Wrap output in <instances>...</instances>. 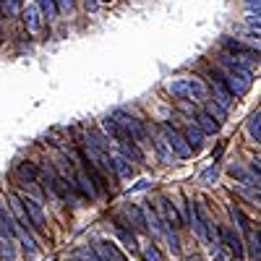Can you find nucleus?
I'll use <instances>...</instances> for the list:
<instances>
[{
    "label": "nucleus",
    "instance_id": "3",
    "mask_svg": "<svg viewBox=\"0 0 261 261\" xmlns=\"http://www.w3.org/2000/svg\"><path fill=\"white\" fill-rule=\"evenodd\" d=\"M110 118L118 123V128L125 134V139H128V141H134L136 146L144 144V141H149V130H146V125H144L139 118L128 115V113H123V110H115Z\"/></svg>",
    "mask_w": 261,
    "mask_h": 261
},
{
    "label": "nucleus",
    "instance_id": "10",
    "mask_svg": "<svg viewBox=\"0 0 261 261\" xmlns=\"http://www.w3.org/2000/svg\"><path fill=\"white\" fill-rule=\"evenodd\" d=\"M13 232H16L13 214H11V209H6V204H0V235H3L6 241H11Z\"/></svg>",
    "mask_w": 261,
    "mask_h": 261
},
{
    "label": "nucleus",
    "instance_id": "21",
    "mask_svg": "<svg viewBox=\"0 0 261 261\" xmlns=\"http://www.w3.org/2000/svg\"><path fill=\"white\" fill-rule=\"evenodd\" d=\"M37 11L42 16H47L50 21L58 18V6H55V0H37Z\"/></svg>",
    "mask_w": 261,
    "mask_h": 261
},
{
    "label": "nucleus",
    "instance_id": "24",
    "mask_svg": "<svg viewBox=\"0 0 261 261\" xmlns=\"http://www.w3.org/2000/svg\"><path fill=\"white\" fill-rule=\"evenodd\" d=\"M248 251H251V261H261V248H258V227L256 232H248Z\"/></svg>",
    "mask_w": 261,
    "mask_h": 261
},
{
    "label": "nucleus",
    "instance_id": "12",
    "mask_svg": "<svg viewBox=\"0 0 261 261\" xmlns=\"http://www.w3.org/2000/svg\"><path fill=\"white\" fill-rule=\"evenodd\" d=\"M115 232H118V238H120V241H123L130 251H136V248H139V246H136V232L130 230V227H125L123 220H115Z\"/></svg>",
    "mask_w": 261,
    "mask_h": 261
},
{
    "label": "nucleus",
    "instance_id": "32",
    "mask_svg": "<svg viewBox=\"0 0 261 261\" xmlns=\"http://www.w3.org/2000/svg\"><path fill=\"white\" fill-rule=\"evenodd\" d=\"M188 261H201V258H188Z\"/></svg>",
    "mask_w": 261,
    "mask_h": 261
},
{
    "label": "nucleus",
    "instance_id": "14",
    "mask_svg": "<svg viewBox=\"0 0 261 261\" xmlns=\"http://www.w3.org/2000/svg\"><path fill=\"white\" fill-rule=\"evenodd\" d=\"M110 162H113V172L115 175H120V178H134V165H130L128 160H123L120 154L118 157H110Z\"/></svg>",
    "mask_w": 261,
    "mask_h": 261
},
{
    "label": "nucleus",
    "instance_id": "11",
    "mask_svg": "<svg viewBox=\"0 0 261 261\" xmlns=\"http://www.w3.org/2000/svg\"><path fill=\"white\" fill-rule=\"evenodd\" d=\"M125 217H128V222L134 225V232H146V222H144V212L136 206V204H128L125 209Z\"/></svg>",
    "mask_w": 261,
    "mask_h": 261
},
{
    "label": "nucleus",
    "instance_id": "9",
    "mask_svg": "<svg viewBox=\"0 0 261 261\" xmlns=\"http://www.w3.org/2000/svg\"><path fill=\"white\" fill-rule=\"evenodd\" d=\"M94 251H97V258H99V261H128V258L118 251V246H115L113 241H99V243L94 246Z\"/></svg>",
    "mask_w": 261,
    "mask_h": 261
},
{
    "label": "nucleus",
    "instance_id": "29",
    "mask_svg": "<svg viewBox=\"0 0 261 261\" xmlns=\"http://www.w3.org/2000/svg\"><path fill=\"white\" fill-rule=\"evenodd\" d=\"M55 6H58V11L63 8V11H71L73 8V0H55Z\"/></svg>",
    "mask_w": 261,
    "mask_h": 261
},
{
    "label": "nucleus",
    "instance_id": "13",
    "mask_svg": "<svg viewBox=\"0 0 261 261\" xmlns=\"http://www.w3.org/2000/svg\"><path fill=\"white\" fill-rule=\"evenodd\" d=\"M196 128H199L201 134H209V136H214L217 130H220V123H217L212 115H206V113H199V115H196Z\"/></svg>",
    "mask_w": 261,
    "mask_h": 261
},
{
    "label": "nucleus",
    "instance_id": "20",
    "mask_svg": "<svg viewBox=\"0 0 261 261\" xmlns=\"http://www.w3.org/2000/svg\"><path fill=\"white\" fill-rule=\"evenodd\" d=\"M248 134H251V139H253L256 144L261 141V113H258V110L248 118Z\"/></svg>",
    "mask_w": 261,
    "mask_h": 261
},
{
    "label": "nucleus",
    "instance_id": "7",
    "mask_svg": "<svg viewBox=\"0 0 261 261\" xmlns=\"http://www.w3.org/2000/svg\"><path fill=\"white\" fill-rule=\"evenodd\" d=\"M209 84H212V94H214V105L220 107V110H227V107L232 105V97H230V92L225 89V84H222V79H220V71H209Z\"/></svg>",
    "mask_w": 261,
    "mask_h": 261
},
{
    "label": "nucleus",
    "instance_id": "2",
    "mask_svg": "<svg viewBox=\"0 0 261 261\" xmlns=\"http://www.w3.org/2000/svg\"><path fill=\"white\" fill-rule=\"evenodd\" d=\"M167 92L175 99H193V102H204L206 99V84L196 76H183L167 84Z\"/></svg>",
    "mask_w": 261,
    "mask_h": 261
},
{
    "label": "nucleus",
    "instance_id": "5",
    "mask_svg": "<svg viewBox=\"0 0 261 261\" xmlns=\"http://www.w3.org/2000/svg\"><path fill=\"white\" fill-rule=\"evenodd\" d=\"M160 130H162V136H165V144L170 146V151L172 154H178V157H191L193 151H191V146L186 144V139H183V134L178 128H172L170 123H162L160 125Z\"/></svg>",
    "mask_w": 261,
    "mask_h": 261
},
{
    "label": "nucleus",
    "instance_id": "31",
    "mask_svg": "<svg viewBox=\"0 0 261 261\" xmlns=\"http://www.w3.org/2000/svg\"><path fill=\"white\" fill-rule=\"evenodd\" d=\"M248 24L258 29V13H248Z\"/></svg>",
    "mask_w": 261,
    "mask_h": 261
},
{
    "label": "nucleus",
    "instance_id": "30",
    "mask_svg": "<svg viewBox=\"0 0 261 261\" xmlns=\"http://www.w3.org/2000/svg\"><path fill=\"white\" fill-rule=\"evenodd\" d=\"M246 8L248 13H258V0H246Z\"/></svg>",
    "mask_w": 261,
    "mask_h": 261
},
{
    "label": "nucleus",
    "instance_id": "22",
    "mask_svg": "<svg viewBox=\"0 0 261 261\" xmlns=\"http://www.w3.org/2000/svg\"><path fill=\"white\" fill-rule=\"evenodd\" d=\"M230 175H232V178H238L243 186H251V188H256V191H258V183L248 175V172H246L243 167H235V165H232V167H230Z\"/></svg>",
    "mask_w": 261,
    "mask_h": 261
},
{
    "label": "nucleus",
    "instance_id": "4",
    "mask_svg": "<svg viewBox=\"0 0 261 261\" xmlns=\"http://www.w3.org/2000/svg\"><path fill=\"white\" fill-rule=\"evenodd\" d=\"M21 199V206H24L27 212V220H29V230L39 232V235H47V220H45V212H42V206L29 199V196H18Z\"/></svg>",
    "mask_w": 261,
    "mask_h": 261
},
{
    "label": "nucleus",
    "instance_id": "8",
    "mask_svg": "<svg viewBox=\"0 0 261 261\" xmlns=\"http://www.w3.org/2000/svg\"><path fill=\"white\" fill-rule=\"evenodd\" d=\"M157 206H160V212H162V217H165V227H170V230H178V227H183L180 214H178V209H175V206H172V201L167 199V196H160Z\"/></svg>",
    "mask_w": 261,
    "mask_h": 261
},
{
    "label": "nucleus",
    "instance_id": "1",
    "mask_svg": "<svg viewBox=\"0 0 261 261\" xmlns=\"http://www.w3.org/2000/svg\"><path fill=\"white\" fill-rule=\"evenodd\" d=\"M222 65H227V73H225V76L220 73V79H222V84H225V89L230 92V97H243V94H248L251 84H253L251 71L241 68V65H235L230 55H222Z\"/></svg>",
    "mask_w": 261,
    "mask_h": 261
},
{
    "label": "nucleus",
    "instance_id": "23",
    "mask_svg": "<svg viewBox=\"0 0 261 261\" xmlns=\"http://www.w3.org/2000/svg\"><path fill=\"white\" fill-rule=\"evenodd\" d=\"M230 214H232V220L238 222V227H241L243 232H251V222H248V217L241 212V206H235V204H232V206H230Z\"/></svg>",
    "mask_w": 261,
    "mask_h": 261
},
{
    "label": "nucleus",
    "instance_id": "27",
    "mask_svg": "<svg viewBox=\"0 0 261 261\" xmlns=\"http://www.w3.org/2000/svg\"><path fill=\"white\" fill-rule=\"evenodd\" d=\"M217 175H220V167L212 165V167H206V170L201 172V183H204V186H212V183L217 180Z\"/></svg>",
    "mask_w": 261,
    "mask_h": 261
},
{
    "label": "nucleus",
    "instance_id": "26",
    "mask_svg": "<svg viewBox=\"0 0 261 261\" xmlns=\"http://www.w3.org/2000/svg\"><path fill=\"white\" fill-rule=\"evenodd\" d=\"M144 261H162V253H160V248L154 246V243H146L144 246Z\"/></svg>",
    "mask_w": 261,
    "mask_h": 261
},
{
    "label": "nucleus",
    "instance_id": "17",
    "mask_svg": "<svg viewBox=\"0 0 261 261\" xmlns=\"http://www.w3.org/2000/svg\"><path fill=\"white\" fill-rule=\"evenodd\" d=\"M183 139H186V144L191 146V151H196V149H201V144H204V134L196 125H188L186 128V134H183Z\"/></svg>",
    "mask_w": 261,
    "mask_h": 261
},
{
    "label": "nucleus",
    "instance_id": "18",
    "mask_svg": "<svg viewBox=\"0 0 261 261\" xmlns=\"http://www.w3.org/2000/svg\"><path fill=\"white\" fill-rule=\"evenodd\" d=\"M24 21H27V29H29V32H39V27H42V18H39L37 6H29V8L24 11Z\"/></svg>",
    "mask_w": 261,
    "mask_h": 261
},
{
    "label": "nucleus",
    "instance_id": "16",
    "mask_svg": "<svg viewBox=\"0 0 261 261\" xmlns=\"http://www.w3.org/2000/svg\"><path fill=\"white\" fill-rule=\"evenodd\" d=\"M151 144H154V151H157L160 162H165V165H172V162H175V154L170 151V146L165 144L162 136H154V141H151Z\"/></svg>",
    "mask_w": 261,
    "mask_h": 261
},
{
    "label": "nucleus",
    "instance_id": "25",
    "mask_svg": "<svg viewBox=\"0 0 261 261\" xmlns=\"http://www.w3.org/2000/svg\"><path fill=\"white\" fill-rule=\"evenodd\" d=\"M0 6H3L6 16H18L21 6H24V0H0Z\"/></svg>",
    "mask_w": 261,
    "mask_h": 261
},
{
    "label": "nucleus",
    "instance_id": "15",
    "mask_svg": "<svg viewBox=\"0 0 261 261\" xmlns=\"http://www.w3.org/2000/svg\"><path fill=\"white\" fill-rule=\"evenodd\" d=\"M120 157L123 160H134V162H144V154H141V149L134 144V141H120Z\"/></svg>",
    "mask_w": 261,
    "mask_h": 261
},
{
    "label": "nucleus",
    "instance_id": "6",
    "mask_svg": "<svg viewBox=\"0 0 261 261\" xmlns=\"http://www.w3.org/2000/svg\"><path fill=\"white\" fill-rule=\"evenodd\" d=\"M217 243L225 246L232 258H243V253H246V246H243V241H241V235H238L232 227H225V225L217 227Z\"/></svg>",
    "mask_w": 261,
    "mask_h": 261
},
{
    "label": "nucleus",
    "instance_id": "28",
    "mask_svg": "<svg viewBox=\"0 0 261 261\" xmlns=\"http://www.w3.org/2000/svg\"><path fill=\"white\" fill-rule=\"evenodd\" d=\"M0 256H3L6 261H13V258H16V253H13V246H11V241H6V246L0 248Z\"/></svg>",
    "mask_w": 261,
    "mask_h": 261
},
{
    "label": "nucleus",
    "instance_id": "19",
    "mask_svg": "<svg viewBox=\"0 0 261 261\" xmlns=\"http://www.w3.org/2000/svg\"><path fill=\"white\" fill-rule=\"evenodd\" d=\"M37 175H39V170H37V165H34V162H21V165H18V178H21V180L34 183V180H37Z\"/></svg>",
    "mask_w": 261,
    "mask_h": 261
}]
</instances>
